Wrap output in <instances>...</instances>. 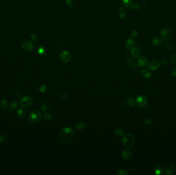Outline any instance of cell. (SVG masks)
Here are the masks:
<instances>
[{"label": "cell", "instance_id": "6da1fadb", "mask_svg": "<svg viewBox=\"0 0 176 175\" xmlns=\"http://www.w3.org/2000/svg\"><path fill=\"white\" fill-rule=\"evenodd\" d=\"M58 137L59 139L62 142L69 143L74 138V130L71 127H65L60 131Z\"/></svg>", "mask_w": 176, "mask_h": 175}, {"label": "cell", "instance_id": "7a4b0ae2", "mask_svg": "<svg viewBox=\"0 0 176 175\" xmlns=\"http://www.w3.org/2000/svg\"><path fill=\"white\" fill-rule=\"evenodd\" d=\"M123 145L128 148L132 147L135 143V138L132 135L127 134L124 136L122 139Z\"/></svg>", "mask_w": 176, "mask_h": 175}, {"label": "cell", "instance_id": "3957f363", "mask_svg": "<svg viewBox=\"0 0 176 175\" xmlns=\"http://www.w3.org/2000/svg\"><path fill=\"white\" fill-rule=\"evenodd\" d=\"M42 117L41 113L39 111L35 110L30 113L28 120L31 124H36L40 121Z\"/></svg>", "mask_w": 176, "mask_h": 175}, {"label": "cell", "instance_id": "277c9868", "mask_svg": "<svg viewBox=\"0 0 176 175\" xmlns=\"http://www.w3.org/2000/svg\"><path fill=\"white\" fill-rule=\"evenodd\" d=\"M161 37L164 40H169L170 39L173 35V31L169 26L163 27L160 32Z\"/></svg>", "mask_w": 176, "mask_h": 175}, {"label": "cell", "instance_id": "5b68a950", "mask_svg": "<svg viewBox=\"0 0 176 175\" xmlns=\"http://www.w3.org/2000/svg\"><path fill=\"white\" fill-rule=\"evenodd\" d=\"M34 103L33 99L29 96H24L22 97L20 100V104L23 108H26L30 106Z\"/></svg>", "mask_w": 176, "mask_h": 175}, {"label": "cell", "instance_id": "8992f818", "mask_svg": "<svg viewBox=\"0 0 176 175\" xmlns=\"http://www.w3.org/2000/svg\"><path fill=\"white\" fill-rule=\"evenodd\" d=\"M59 58L61 61L63 63H68L70 62L72 56L69 51L65 50L59 54Z\"/></svg>", "mask_w": 176, "mask_h": 175}, {"label": "cell", "instance_id": "52a82bcc", "mask_svg": "<svg viewBox=\"0 0 176 175\" xmlns=\"http://www.w3.org/2000/svg\"><path fill=\"white\" fill-rule=\"evenodd\" d=\"M135 103L139 106L143 107L146 105L147 99L146 97L143 95H139L136 98Z\"/></svg>", "mask_w": 176, "mask_h": 175}, {"label": "cell", "instance_id": "ba28073f", "mask_svg": "<svg viewBox=\"0 0 176 175\" xmlns=\"http://www.w3.org/2000/svg\"><path fill=\"white\" fill-rule=\"evenodd\" d=\"M22 48L25 51L30 52V51H33L34 49L35 45L33 42L30 41H26L22 44Z\"/></svg>", "mask_w": 176, "mask_h": 175}, {"label": "cell", "instance_id": "9c48e42d", "mask_svg": "<svg viewBox=\"0 0 176 175\" xmlns=\"http://www.w3.org/2000/svg\"><path fill=\"white\" fill-rule=\"evenodd\" d=\"M160 63L157 60H153L150 61L148 64V67L149 70L151 71H154L158 69L159 68Z\"/></svg>", "mask_w": 176, "mask_h": 175}, {"label": "cell", "instance_id": "30bf717a", "mask_svg": "<svg viewBox=\"0 0 176 175\" xmlns=\"http://www.w3.org/2000/svg\"><path fill=\"white\" fill-rule=\"evenodd\" d=\"M130 53L132 56L134 58H137L139 57L140 54H141V51L138 46H133L130 49Z\"/></svg>", "mask_w": 176, "mask_h": 175}, {"label": "cell", "instance_id": "8fae6325", "mask_svg": "<svg viewBox=\"0 0 176 175\" xmlns=\"http://www.w3.org/2000/svg\"><path fill=\"white\" fill-rule=\"evenodd\" d=\"M122 157L125 160H130L132 157V153L129 149H125L122 153Z\"/></svg>", "mask_w": 176, "mask_h": 175}, {"label": "cell", "instance_id": "7c38bea8", "mask_svg": "<svg viewBox=\"0 0 176 175\" xmlns=\"http://www.w3.org/2000/svg\"><path fill=\"white\" fill-rule=\"evenodd\" d=\"M148 59L145 56L143 55V56L140 57L139 58L138 63L139 66L140 67H145L148 64Z\"/></svg>", "mask_w": 176, "mask_h": 175}, {"label": "cell", "instance_id": "4fadbf2b", "mask_svg": "<svg viewBox=\"0 0 176 175\" xmlns=\"http://www.w3.org/2000/svg\"><path fill=\"white\" fill-rule=\"evenodd\" d=\"M135 44V40L133 38H129L128 39L126 42H125V48L127 50H130L131 47L134 46Z\"/></svg>", "mask_w": 176, "mask_h": 175}, {"label": "cell", "instance_id": "5bb4252c", "mask_svg": "<svg viewBox=\"0 0 176 175\" xmlns=\"http://www.w3.org/2000/svg\"><path fill=\"white\" fill-rule=\"evenodd\" d=\"M151 42L153 46H159L163 44V40L159 37H155L151 40Z\"/></svg>", "mask_w": 176, "mask_h": 175}, {"label": "cell", "instance_id": "9a60e30c", "mask_svg": "<svg viewBox=\"0 0 176 175\" xmlns=\"http://www.w3.org/2000/svg\"><path fill=\"white\" fill-rule=\"evenodd\" d=\"M37 53L42 55H46V51L45 48L42 45H39L37 47Z\"/></svg>", "mask_w": 176, "mask_h": 175}, {"label": "cell", "instance_id": "2e32d148", "mask_svg": "<svg viewBox=\"0 0 176 175\" xmlns=\"http://www.w3.org/2000/svg\"><path fill=\"white\" fill-rule=\"evenodd\" d=\"M154 172L155 174L156 175H161L164 174V169L163 167L161 165H157L154 166Z\"/></svg>", "mask_w": 176, "mask_h": 175}, {"label": "cell", "instance_id": "e0dca14e", "mask_svg": "<svg viewBox=\"0 0 176 175\" xmlns=\"http://www.w3.org/2000/svg\"><path fill=\"white\" fill-rule=\"evenodd\" d=\"M26 111L23 108H19L17 111V114L18 117L21 119H24L25 117Z\"/></svg>", "mask_w": 176, "mask_h": 175}, {"label": "cell", "instance_id": "ac0fdd59", "mask_svg": "<svg viewBox=\"0 0 176 175\" xmlns=\"http://www.w3.org/2000/svg\"><path fill=\"white\" fill-rule=\"evenodd\" d=\"M141 72L143 76L144 77H145V78L149 79L152 76V74L151 73H150V71H149L148 70H147L146 69H142L141 71Z\"/></svg>", "mask_w": 176, "mask_h": 175}, {"label": "cell", "instance_id": "d6986e66", "mask_svg": "<svg viewBox=\"0 0 176 175\" xmlns=\"http://www.w3.org/2000/svg\"><path fill=\"white\" fill-rule=\"evenodd\" d=\"M127 63L129 64L131 67H132L134 68H137L139 66L138 63H135L134 60L131 58H129L128 60H127Z\"/></svg>", "mask_w": 176, "mask_h": 175}, {"label": "cell", "instance_id": "ffe728a7", "mask_svg": "<svg viewBox=\"0 0 176 175\" xmlns=\"http://www.w3.org/2000/svg\"><path fill=\"white\" fill-rule=\"evenodd\" d=\"M86 127V124L85 123H78L75 126V128L77 130H81L85 129Z\"/></svg>", "mask_w": 176, "mask_h": 175}, {"label": "cell", "instance_id": "44dd1931", "mask_svg": "<svg viewBox=\"0 0 176 175\" xmlns=\"http://www.w3.org/2000/svg\"><path fill=\"white\" fill-rule=\"evenodd\" d=\"M43 118L46 121L50 122L52 120V115L49 112H45L43 114Z\"/></svg>", "mask_w": 176, "mask_h": 175}, {"label": "cell", "instance_id": "7402d4cb", "mask_svg": "<svg viewBox=\"0 0 176 175\" xmlns=\"http://www.w3.org/2000/svg\"><path fill=\"white\" fill-rule=\"evenodd\" d=\"M140 7L139 4L138 3H132L128 7L129 9L131 10H137L139 9Z\"/></svg>", "mask_w": 176, "mask_h": 175}, {"label": "cell", "instance_id": "603a6c76", "mask_svg": "<svg viewBox=\"0 0 176 175\" xmlns=\"http://www.w3.org/2000/svg\"><path fill=\"white\" fill-rule=\"evenodd\" d=\"M118 13H119V16L120 18L122 19H124L125 18L126 11H125V9L123 7H121L119 8Z\"/></svg>", "mask_w": 176, "mask_h": 175}, {"label": "cell", "instance_id": "cb8c5ba5", "mask_svg": "<svg viewBox=\"0 0 176 175\" xmlns=\"http://www.w3.org/2000/svg\"><path fill=\"white\" fill-rule=\"evenodd\" d=\"M1 106L3 109L5 110H7L8 107V102L7 100L6 99H2L1 102Z\"/></svg>", "mask_w": 176, "mask_h": 175}, {"label": "cell", "instance_id": "d4e9b609", "mask_svg": "<svg viewBox=\"0 0 176 175\" xmlns=\"http://www.w3.org/2000/svg\"><path fill=\"white\" fill-rule=\"evenodd\" d=\"M133 0H122L121 4L124 6L128 7L133 3Z\"/></svg>", "mask_w": 176, "mask_h": 175}, {"label": "cell", "instance_id": "484cf974", "mask_svg": "<svg viewBox=\"0 0 176 175\" xmlns=\"http://www.w3.org/2000/svg\"><path fill=\"white\" fill-rule=\"evenodd\" d=\"M18 102L17 100H14L13 101H12L10 103V104L9 105V109L11 110H14L15 109H16L17 106H18Z\"/></svg>", "mask_w": 176, "mask_h": 175}, {"label": "cell", "instance_id": "4316f807", "mask_svg": "<svg viewBox=\"0 0 176 175\" xmlns=\"http://www.w3.org/2000/svg\"><path fill=\"white\" fill-rule=\"evenodd\" d=\"M50 108V104L49 103H44L41 106V110L42 111H45L49 110Z\"/></svg>", "mask_w": 176, "mask_h": 175}, {"label": "cell", "instance_id": "83f0119b", "mask_svg": "<svg viewBox=\"0 0 176 175\" xmlns=\"http://www.w3.org/2000/svg\"><path fill=\"white\" fill-rule=\"evenodd\" d=\"M114 134L117 137H122L124 135V131L121 128H117L114 130Z\"/></svg>", "mask_w": 176, "mask_h": 175}, {"label": "cell", "instance_id": "f1b7e54d", "mask_svg": "<svg viewBox=\"0 0 176 175\" xmlns=\"http://www.w3.org/2000/svg\"><path fill=\"white\" fill-rule=\"evenodd\" d=\"M125 104L129 106H134L135 104V101L132 99H128L126 100Z\"/></svg>", "mask_w": 176, "mask_h": 175}, {"label": "cell", "instance_id": "f546056e", "mask_svg": "<svg viewBox=\"0 0 176 175\" xmlns=\"http://www.w3.org/2000/svg\"><path fill=\"white\" fill-rule=\"evenodd\" d=\"M30 39L34 42H37L39 40V37L36 33H32L30 35Z\"/></svg>", "mask_w": 176, "mask_h": 175}, {"label": "cell", "instance_id": "4dcf8cb0", "mask_svg": "<svg viewBox=\"0 0 176 175\" xmlns=\"http://www.w3.org/2000/svg\"><path fill=\"white\" fill-rule=\"evenodd\" d=\"M164 45L166 48L169 49V50L172 49L174 48V45L173 44V43H171L170 42H167L166 41L164 43Z\"/></svg>", "mask_w": 176, "mask_h": 175}, {"label": "cell", "instance_id": "1f68e13d", "mask_svg": "<svg viewBox=\"0 0 176 175\" xmlns=\"http://www.w3.org/2000/svg\"><path fill=\"white\" fill-rule=\"evenodd\" d=\"M66 3L68 6L72 7L76 4V0H66Z\"/></svg>", "mask_w": 176, "mask_h": 175}, {"label": "cell", "instance_id": "d6a6232c", "mask_svg": "<svg viewBox=\"0 0 176 175\" xmlns=\"http://www.w3.org/2000/svg\"><path fill=\"white\" fill-rule=\"evenodd\" d=\"M173 166H171V167H167V168H166L165 169V174L167 175H171L173 174Z\"/></svg>", "mask_w": 176, "mask_h": 175}, {"label": "cell", "instance_id": "836d02e7", "mask_svg": "<svg viewBox=\"0 0 176 175\" xmlns=\"http://www.w3.org/2000/svg\"><path fill=\"white\" fill-rule=\"evenodd\" d=\"M154 122V120L153 118H148L144 122V123L146 125H150L152 124Z\"/></svg>", "mask_w": 176, "mask_h": 175}, {"label": "cell", "instance_id": "e575fe53", "mask_svg": "<svg viewBox=\"0 0 176 175\" xmlns=\"http://www.w3.org/2000/svg\"><path fill=\"white\" fill-rule=\"evenodd\" d=\"M160 63L161 64V65H166L168 63V59L166 58H162L161 61H160Z\"/></svg>", "mask_w": 176, "mask_h": 175}, {"label": "cell", "instance_id": "d590c367", "mask_svg": "<svg viewBox=\"0 0 176 175\" xmlns=\"http://www.w3.org/2000/svg\"><path fill=\"white\" fill-rule=\"evenodd\" d=\"M171 61L173 63L176 64V53H174L171 56Z\"/></svg>", "mask_w": 176, "mask_h": 175}, {"label": "cell", "instance_id": "8d00e7d4", "mask_svg": "<svg viewBox=\"0 0 176 175\" xmlns=\"http://www.w3.org/2000/svg\"><path fill=\"white\" fill-rule=\"evenodd\" d=\"M138 34H139L138 31L137 30H135L133 31L132 33V34H131V37H132V38H137L138 37Z\"/></svg>", "mask_w": 176, "mask_h": 175}, {"label": "cell", "instance_id": "74e56055", "mask_svg": "<svg viewBox=\"0 0 176 175\" xmlns=\"http://www.w3.org/2000/svg\"><path fill=\"white\" fill-rule=\"evenodd\" d=\"M118 175H128V173L126 170L124 169H120L117 172Z\"/></svg>", "mask_w": 176, "mask_h": 175}, {"label": "cell", "instance_id": "f35d334b", "mask_svg": "<svg viewBox=\"0 0 176 175\" xmlns=\"http://www.w3.org/2000/svg\"><path fill=\"white\" fill-rule=\"evenodd\" d=\"M46 90V86L45 84H43L40 88V91L41 93H44Z\"/></svg>", "mask_w": 176, "mask_h": 175}, {"label": "cell", "instance_id": "ab89813d", "mask_svg": "<svg viewBox=\"0 0 176 175\" xmlns=\"http://www.w3.org/2000/svg\"><path fill=\"white\" fill-rule=\"evenodd\" d=\"M67 97H68V95L66 94V93H63L61 95H60V98H62V99L67 98Z\"/></svg>", "mask_w": 176, "mask_h": 175}, {"label": "cell", "instance_id": "60d3db41", "mask_svg": "<svg viewBox=\"0 0 176 175\" xmlns=\"http://www.w3.org/2000/svg\"><path fill=\"white\" fill-rule=\"evenodd\" d=\"M171 75L173 77H175L176 75V67L173 71H171Z\"/></svg>", "mask_w": 176, "mask_h": 175}, {"label": "cell", "instance_id": "b9f144b4", "mask_svg": "<svg viewBox=\"0 0 176 175\" xmlns=\"http://www.w3.org/2000/svg\"><path fill=\"white\" fill-rule=\"evenodd\" d=\"M5 141V138L3 136H0V142H2Z\"/></svg>", "mask_w": 176, "mask_h": 175}, {"label": "cell", "instance_id": "7bdbcfd3", "mask_svg": "<svg viewBox=\"0 0 176 175\" xmlns=\"http://www.w3.org/2000/svg\"><path fill=\"white\" fill-rule=\"evenodd\" d=\"M15 95H17V96H18V97H20V96H21V94H20V93H18V92H17V93H15Z\"/></svg>", "mask_w": 176, "mask_h": 175}]
</instances>
